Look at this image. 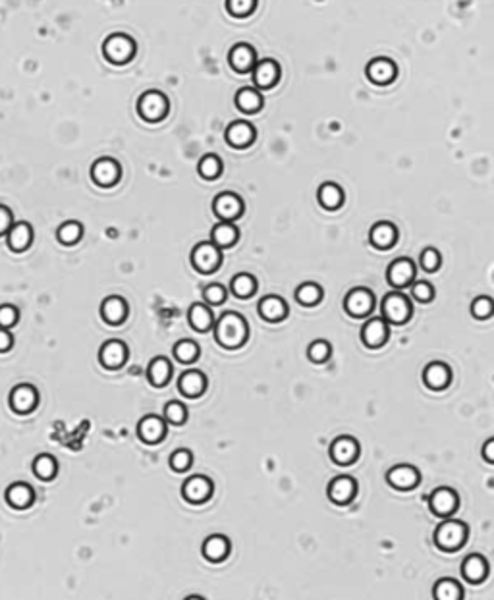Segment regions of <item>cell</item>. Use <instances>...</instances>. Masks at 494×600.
<instances>
[{
  "label": "cell",
  "instance_id": "cell-15",
  "mask_svg": "<svg viewBox=\"0 0 494 600\" xmlns=\"http://www.w3.org/2000/svg\"><path fill=\"white\" fill-rule=\"evenodd\" d=\"M359 458V442L354 436H338L330 444V460L336 465H352Z\"/></svg>",
  "mask_w": 494,
  "mask_h": 600
},
{
  "label": "cell",
  "instance_id": "cell-17",
  "mask_svg": "<svg viewBox=\"0 0 494 600\" xmlns=\"http://www.w3.org/2000/svg\"><path fill=\"white\" fill-rule=\"evenodd\" d=\"M386 278L392 288H406L415 280V262L409 257H398L390 262Z\"/></svg>",
  "mask_w": 494,
  "mask_h": 600
},
{
  "label": "cell",
  "instance_id": "cell-38",
  "mask_svg": "<svg viewBox=\"0 0 494 600\" xmlns=\"http://www.w3.org/2000/svg\"><path fill=\"white\" fill-rule=\"evenodd\" d=\"M322 296H324V292L317 282H304L295 290V301L304 307H313V305L321 303Z\"/></svg>",
  "mask_w": 494,
  "mask_h": 600
},
{
  "label": "cell",
  "instance_id": "cell-3",
  "mask_svg": "<svg viewBox=\"0 0 494 600\" xmlns=\"http://www.w3.org/2000/svg\"><path fill=\"white\" fill-rule=\"evenodd\" d=\"M382 319L388 324H406L413 315V305L402 292H388L381 301Z\"/></svg>",
  "mask_w": 494,
  "mask_h": 600
},
{
  "label": "cell",
  "instance_id": "cell-21",
  "mask_svg": "<svg viewBox=\"0 0 494 600\" xmlns=\"http://www.w3.org/2000/svg\"><path fill=\"white\" fill-rule=\"evenodd\" d=\"M178 390L182 392L186 398H199L201 394L207 390V376L201 373L199 369L183 371L178 378Z\"/></svg>",
  "mask_w": 494,
  "mask_h": 600
},
{
  "label": "cell",
  "instance_id": "cell-26",
  "mask_svg": "<svg viewBox=\"0 0 494 600\" xmlns=\"http://www.w3.org/2000/svg\"><path fill=\"white\" fill-rule=\"evenodd\" d=\"M101 317L106 324H122L128 317V301L120 296L104 297L101 303Z\"/></svg>",
  "mask_w": 494,
  "mask_h": 600
},
{
  "label": "cell",
  "instance_id": "cell-45",
  "mask_svg": "<svg viewBox=\"0 0 494 600\" xmlns=\"http://www.w3.org/2000/svg\"><path fill=\"white\" fill-rule=\"evenodd\" d=\"M332 356V346H330L327 340H315L309 344L307 348V357L311 359L313 363H327Z\"/></svg>",
  "mask_w": 494,
  "mask_h": 600
},
{
  "label": "cell",
  "instance_id": "cell-54",
  "mask_svg": "<svg viewBox=\"0 0 494 600\" xmlns=\"http://www.w3.org/2000/svg\"><path fill=\"white\" fill-rule=\"evenodd\" d=\"M14 224V217L12 210L4 205H0V235H4L10 230V226Z\"/></svg>",
  "mask_w": 494,
  "mask_h": 600
},
{
  "label": "cell",
  "instance_id": "cell-51",
  "mask_svg": "<svg viewBox=\"0 0 494 600\" xmlns=\"http://www.w3.org/2000/svg\"><path fill=\"white\" fill-rule=\"evenodd\" d=\"M168 463H170V467H172L176 473H183V471H188L191 467L193 453H191L190 450H186V448H180V450H176V452L170 456Z\"/></svg>",
  "mask_w": 494,
  "mask_h": 600
},
{
  "label": "cell",
  "instance_id": "cell-37",
  "mask_svg": "<svg viewBox=\"0 0 494 600\" xmlns=\"http://www.w3.org/2000/svg\"><path fill=\"white\" fill-rule=\"evenodd\" d=\"M236 106L245 114H255L259 112L261 106H263V95H261L257 89L252 88H243L236 93Z\"/></svg>",
  "mask_w": 494,
  "mask_h": 600
},
{
  "label": "cell",
  "instance_id": "cell-55",
  "mask_svg": "<svg viewBox=\"0 0 494 600\" xmlns=\"http://www.w3.org/2000/svg\"><path fill=\"white\" fill-rule=\"evenodd\" d=\"M14 346V336L8 328H0V353L8 351Z\"/></svg>",
  "mask_w": 494,
  "mask_h": 600
},
{
  "label": "cell",
  "instance_id": "cell-8",
  "mask_svg": "<svg viewBox=\"0 0 494 600\" xmlns=\"http://www.w3.org/2000/svg\"><path fill=\"white\" fill-rule=\"evenodd\" d=\"M8 403L17 415H29L39 406V392L31 384H17L10 392Z\"/></svg>",
  "mask_w": 494,
  "mask_h": 600
},
{
  "label": "cell",
  "instance_id": "cell-14",
  "mask_svg": "<svg viewBox=\"0 0 494 600\" xmlns=\"http://www.w3.org/2000/svg\"><path fill=\"white\" fill-rule=\"evenodd\" d=\"M213 210L220 220L234 222L243 215V201L240 195L232 192H224L215 197L213 201Z\"/></svg>",
  "mask_w": 494,
  "mask_h": 600
},
{
  "label": "cell",
  "instance_id": "cell-24",
  "mask_svg": "<svg viewBox=\"0 0 494 600\" xmlns=\"http://www.w3.org/2000/svg\"><path fill=\"white\" fill-rule=\"evenodd\" d=\"M252 70L253 83L259 89L274 88L278 83V79H280V66H278L274 60H270V58L255 62V66H253Z\"/></svg>",
  "mask_w": 494,
  "mask_h": 600
},
{
  "label": "cell",
  "instance_id": "cell-39",
  "mask_svg": "<svg viewBox=\"0 0 494 600\" xmlns=\"http://www.w3.org/2000/svg\"><path fill=\"white\" fill-rule=\"evenodd\" d=\"M230 290L238 299H247L252 297L255 292H257V280L253 274H247V272H240L236 274L232 282H230Z\"/></svg>",
  "mask_w": 494,
  "mask_h": 600
},
{
  "label": "cell",
  "instance_id": "cell-46",
  "mask_svg": "<svg viewBox=\"0 0 494 600\" xmlns=\"http://www.w3.org/2000/svg\"><path fill=\"white\" fill-rule=\"evenodd\" d=\"M222 172V162L217 155H205L199 160V174L205 180H215Z\"/></svg>",
  "mask_w": 494,
  "mask_h": 600
},
{
  "label": "cell",
  "instance_id": "cell-11",
  "mask_svg": "<svg viewBox=\"0 0 494 600\" xmlns=\"http://www.w3.org/2000/svg\"><path fill=\"white\" fill-rule=\"evenodd\" d=\"M327 496L332 504L336 506H347L356 500L357 496V481L349 475H340L334 477L329 483L327 488Z\"/></svg>",
  "mask_w": 494,
  "mask_h": 600
},
{
  "label": "cell",
  "instance_id": "cell-18",
  "mask_svg": "<svg viewBox=\"0 0 494 600\" xmlns=\"http://www.w3.org/2000/svg\"><path fill=\"white\" fill-rule=\"evenodd\" d=\"M386 481L392 488L396 490H411L419 485L421 475L413 465L409 463H402V465H394L388 473H386Z\"/></svg>",
  "mask_w": 494,
  "mask_h": 600
},
{
  "label": "cell",
  "instance_id": "cell-31",
  "mask_svg": "<svg viewBox=\"0 0 494 600\" xmlns=\"http://www.w3.org/2000/svg\"><path fill=\"white\" fill-rule=\"evenodd\" d=\"M174 367L170 363V359L165 356H158L155 359H151V363L147 367V381L155 388H163L168 384V381L172 378Z\"/></svg>",
  "mask_w": 494,
  "mask_h": 600
},
{
  "label": "cell",
  "instance_id": "cell-6",
  "mask_svg": "<svg viewBox=\"0 0 494 600\" xmlns=\"http://www.w3.org/2000/svg\"><path fill=\"white\" fill-rule=\"evenodd\" d=\"M168 99L160 91H147L138 101V112L145 122H160L168 114Z\"/></svg>",
  "mask_w": 494,
  "mask_h": 600
},
{
  "label": "cell",
  "instance_id": "cell-53",
  "mask_svg": "<svg viewBox=\"0 0 494 600\" xmlns=\"http://www.w3.org/2000/svg\"><path fill=\"white\" fill-rule=\"evenodd\" d=\"M19 321V311L17 307L10 303L0 305V328H14Z\"/></svg>",
  "mask_w": 494,
  "mask_h": 600
},
{
  "label": "cell",
  "instance_id": "cell-9",
  "mask_svg": "<svg viewBox=\"0 0 494 600\" xmlns=\"http://www.w3.org/2000/svg\"><path fill=\"white\" fill-rule=\"evenodd\" d=\"M429 506H431V512L438 517H450L454 513L458 512V506H460V496L454 488L448 487H438L434 488L431 496H429Z\"/></svg>",
  "mask_w": 494,
  "mask_h": 600
},
{
  "label": "cell",
  "instance_id": "cell-44",
  "mask_svg": "<svg viewBox=\"0 0 494 600\" xmlns=\"http://www.w3.org/2000/svg\"><path fill=\"white\" fill-rule=\"evenodd\" d=\"M165 421L176 426L183 425L188 421V408L183 406L182 401H168L165 406Z\"/></svg>",
  "mask_w": 494,
  "mask_h": 600
},
{
  "label": "cell",
  "instance_id": "cell-10",
  "mask_svg": "<svg viewBox=\"0 0 494 600\" xmlns=\"http://www.w3.org/2000/svg\"><path fill=\"white\" fill-rule=\"evenodd\" d=\"M215 492L213 481L205 475H193L186 478L182 485V496L190 504H205Z\"/></svg>",
  "mask_w": 494,
  "mask_h": 600
},
{
  "label": "cell",
  "instance_id": "cell-4",
  "mask_svg": "<svg viewBox=\"0 0 494 600\" xmlns=\"http://www.w3.org/2000/svg\"><path fill=\"white\" fill-rule=\"evenodd\" d=\"M103 54L110 64H116V66L128 64L135 54V41L130 35L114 33L103 43Z\"/></svg>",
  "mask_w": 494,
  "mask_h": 600
},
{
  "label": "cell",
  "instance_id": "cell-23",
  "mask_svg": "<svg viewBox=\"0 0 494 600\" xmlns=\"http://www.w3.org/2000/svg\"><path fill=\"white\" fill-rule=\"evenodd\" d=\"M230 550H232V542H230V539L226 535H208L205 542H203V547H201V552H203L205 560L215 562V564L224 562L228 554H230Z\"/></svg>",
  "mask_w": 494,
  "mask_h": 600
},
{
  "label": "cell",
  "instance_id": "cell-19",
  "mask_svg": "<svg viewBox=\"0 0 494 600\" xmlns=\"http://www.w3.org/2000/svg\"><path fill=\"white\" fill-rule=\"evenodd\" d=\"M138 436L145 444H158L166 438V421L158 415H145L138 423Z\"/></svg>",
  "mask_w": 494,
  "mask_h": 600
},
{
  "label": "cell",
  "instance_id": "cell-40",
  "mask_svg": "<svg viewBox=\"0 0 494 600\" xmlns=\"http://www.w3.org/2000/svg\"><path fill=\"white\" fill-rule=\"evenodd\" d=\"M58 473V461L51 453H41L33 460V475L41 481H52Z\"/></svg>",
  "mask_w": 494,
  "mask_h": 600
},
{
  "label": "cell",
  "instance_id": "cell-13",
  "mask_svg": "<svg viewBox=\"0 0 494 600\" xmlns=\"http://www.w3.org/2000/svg\"><path fill=\"white\" fill-rule=\"evenodd\" d=\"M388 336H390V328H388V322L382 317L369 319L361 328V342L369 349L382 348L388 342Z\"/></svg>",
  "mask_w": 494,
  "mask_h": 600
},
{
  "label": "cell",
  "instance_id": "cell-36",
  "mask_svg": "<svg viewBox=\"0 0 494 600\" xmlns=\"http://www.w3.org/2000/svg\"><path fill=\"white\" fill-rule=\"evenodd\" d=\"M211 238H213V244L220 247V249H222V247H232V245H236V242L240 240V230L234 226V222L220 220L217 226L213 228Z\"/></svg>",
  "mask_w": 494,
  "mask_h": 600
},
{
  "label": "cell",
  "instance_id": "cell-25",
  "mask_svg": "<svg viewBox=\"0 0 494 600\" xmlns=\"http://www.w3.org/2000/svg\"><path fill=\"white\" fill-rule=\"evenodd\" d=\"M452 381V369L443 361H433L423 371V383L431 390H444Z\"/></svg>",
  "mask_w": 494,
  "mask_h": 600
},
{
  "label": "cell",
  "instance_id": "cell-28",
  "mask_svg": "<svg viewBox=\"0 0 494 600\" xmlns=\"http://www.w3.org/2000/svg\"><path fill=\"white\" fill-rule=\"evenodd\" d=\"M226 141L228 145H232L236 149H245L255 141V128L249 122H232L226 128Z\"/></svg>",
  "mask_w": 494,
  "mask_h": 600
},
{
  "label": "cell",
  "instance_id": "cell-52",
  "mask_svg": "<svg viewBox=\"0 0 494 600\" xmlns=\"http://www.w3.org/2000/svg\"><path fill=\"white\" fill-rule=\"evenodd\" d=\"M203 297L208 305H222L228 297V292L222 284H208L203 290Z\"/></svg>",
  "mask_w": 494,
  "mask_h": 600
},
{
  "label": "cell",
  "instance_id": "cell-20",
  "mask_svg": "<svg viewBox=\"0 0 494 600\" xmlns=\"http://www.w3.org/2000/svg\"><path fill=\"white\" fill-rule=\"evenodd\" d=\"M365 74L367 78L371 79L377 85H388L396 79V74H398V68L396 64L388 58H374L367 64L365 68Z\"/></svg>",
  "mask_w": 494,
  "mask_h": 600
},
{
  "label": "cell",
  "instance_id": "cell-56",
  "mask_svg": "<svg viewBox=\"0 0 494 600\" xmlns=\"http://www.w3.org/2000/svg\"><path fill=\"white\" fill-rule=\"evenodd\" d=\"M483 458H485L486 463H493L494 461V438H488L483 446Z\"/></svg>",
  "mask_w": 494,
  "mask_h": 600
},
{
  "label": "cell",
  "instance_id": "cell-49",
  "mask_svg": "<svg viewBox=\"0 0 494 600\" xmlns=\"http://www.w3.org/2000/svg\"><path fill=\"white\" fill-rule=\"evenodd\" d=\"M419 262H421V269L425 270V272H436V270L441 269V265H443V257H441L438 249L427 247V249H423V253H421Z\"/></svg>",
  "mask_w": 494,
  "mask_h": 600
},
{
  "label": "cell",
  "instance_id": "cell-33",
  "mask_svg": "<svg viewBox=\"0 0 494 600\" xmlns=\"http://www.w3.org/2000/svg\"><path fill=\"white\" fill-rule=\"evenodd\" d=\"M461 574L468 579L469 583L477 585V583H483L488 575V562H486L485 556L481 554H469L463 564H461Z\"/></svg>",
  "mask_w": 494,
  "mask_h": 600
},
{
  "label": "cell",
  "instance_id": "cell-47",
  "mask_svg": "<svg viewBox=\"0 0 494 600\" xmlns=\"http://www.w3.org/2000/svg\"><path fill=\"white\" fill-rule=\"evenodd\" d=\"M257 6V0H226V10L234 18H247Z\"/></svg>",
  "mask_w": 494,
  "mask_h": 600
},
{
  "label": "cell",
  "instance_id": "cell-5",
  "mask_svg": "<svg viewBox=\"0 0 494 600\" xmlns=\"http://www.w3.org/2000/svg\"><path fill=\"white\" fill-rule=\"evenodd\" d=\"M191 265L201 274H213L222 265V251L213 242H201L191 251Z\"/></svg>",
  "mask_w": 494,
  "mask_h": 600
},
{
  "label": "cell",
  "instance_id": "cell-29",
  "mask_svg": "<svg viewBox=\"0 0 494 600\" xmlns=\"http://www.w3.org/2000/svg\"><path fill=\"white\" fill-rule=\"evenodd\" d=\"M228 62H230V66H232L238 74H247V72H252V68L255 66L257 54H255V49H253L252 44L240 43L236 44L234 49L230 51Z\"/></svg>",
  "mask_w": 494,
  "mask_h": 600
},
{
  "label": "cell",
  "instance_id": "cell-12",
  "mask_svg": "<svg viewBox=\"0 0 494 600\" xmlns=\"http://www.w3.org/2000/svg\"><path fill=\"white\" fill-rule=\"evenodd\" d=\"M128 356H130V349L122 340H106L101 346V349H99V361L108 371H114V369H120V367L126 365Z\"/></svg>",
  "mask_w": 494,
  "mask_h": 600
},
{
  "label": "cell",
  "instance_id": "cell-41",
  "mask_svg": "<svg viewBox=\"0 0 494 600\" xmlns=\"http://www.w3.org/2000/svg\"><path fill=\"white\" fill-rule=\"evenodd\" d=\"M434 599L438 600H460L463 599V589L461 585L456 579L452 577H444V579H438L436 585H434Z\"/></svg>",
  "mask_w": 494,
  "mask_h": 600
},
{
  "label": "cell",
  "instance_id": "cell-22",
  "mask_svg": "<svg viewBox=\"0 0 494 600\" xmlns=\"http://www.w3.org/2000/svg\"><path fill=\"white\" fill-rule=\"evenodd\" d=\"M6 244L14 253L27 251L33 244V228L29 222H16L6 232Z\"/></svg>",
  "mask_w": 494,
  "mask_h": 600
},
{
  "label": "cell",
  "instance_id": "cell-27",
  "mask_svg": "<svg viewBox=\"0 0 494 600\" xmlns=\"http://www.w3.org/2000/svg\"><path fill=\"white\" fill-rule=\"evenodd\" d=\"M259 315L269 322H280L284 321L290 313L286 299L280 296H265L259 301Z\"/></svg>",
  "mask_w": 494,
  "mask_h": 600
},
{
  "label": "cell",
  "instance_id": "cell-42",
  "mask_svg": "<svg viewBox=\"0 0 494 600\" xmlns=\"http://www.w3.org/2000/svg\"><path fill=\"white\" fill-rule=\"evenodd\" d=\"M176 361H180L183 365H190V363H195L201 356V348L197 342L193 340H180L172 349Z\"/></svg>",
  "mask_w": 494,
  "mask_h": 600
},
{
  "label": "cell",
  "instance_id": "cell-50",
  "mask_svg": "<svg viewBox=\"0 0 494 600\" xmlns=\"http://www.w3.org/2000/svg\"><path fill=\"white\" fill-rule=\"evenodd\" d=\"M409 286H411V296H413V299H417V301H421V303H429V301H433L434 299V288L431 282H427V280H417V282H411Z\"/></svg>",
  "mask_w": 494,
  "mask_h": 600
},
{
  "label": "cell",
  "instance_id": "cell-34",
  "mask_svg": "<svg viewBox=\"0 0 494 600\" xmlns=\"http://www.w3.org/2000/svg\"><path fill=\"white\" fill-rule=\"evenodd\" d=\"M188 321L195 332H208L215 324V315L208 309V305L197 301V303H191L188 311Z\"/></svg>",
  "mask_w": 494,
  "mask_h": 600
},
{
  "label": "cell",
  "instance_id": "cell-30",
  "mask_svg": "<svg viewBox=\"0 0 494 600\" xmlns=\"http://www.w3.org/2000/svg\"><path fill=\"white\" fill-rule=\"evenodd\" d=\"M6 502L14 510H27L35 502V490L27 483H12L6 488Z\"/></svg>",
  "mask_w": 494,
  "mask_h": 600
},
{
  "label": "cell",
  "instance_id": "cell-2",
  "mask_svg": "<svg viewBox=\"0 0 494 600\" xmlns=\"http://www.w3.org/2000/svg\"><path fill=\"white\" fill-rule=\"evenodd\" d=\"M469 529L463 522H456V519H448L443 522L436 531H434V544L438 550L443 552H456L460 550L466 542H468Z\"/></svg>",
  "mask_w": 494,
  "mask_h": 600
},
{
  "label": "cell",
  "instance_id": "cell-1",
  "mask_svg": "<svg viewBox=\"0 0 494 600\" xmlns=\"http://www.w3.org/2000/svg\"><path fill=\"white\" fill-rule=\"evenodd\" d=\"M215 340L218 346L224 349H240L249 338V326L247 321L240 313L228 311L215 324Z\"/></svg>",
  "mask_w": 494,
  "mask_h": 600
},
{
  "label": "cell",
  "instance_id": "cell-35",
  "mask_svg": "<svg viewBox=\"0 0 494 600\" xmlns=\"http://www.w3.org/2000/svg\"><path fill=\"white\" fill-rule=\"evenodd\" d=\"M317 199L321 203L322 209L336 210L340 209L342 203H344V192H342V188L336 185L334 182H324L321 188H319V192H317Z\"/></svg>",
  "mask_w": 494,
  "mask_h": 600
},
{
  "label": "cell",
  "instance_id": "cell-48",
  "mask_svg": "<svg viewBox=\"0 0 494 600\" xmlns=\"http://www.w3.org/2000/svg\"><path fill=\"white\" fill-rule=\"evenodd\" d=\"M494 313V303L491 297L486 296H479L473 299L471 303V315L477 319V321H485L488 317H493Z\"/></svg>",
  "mask_w": 494,
  "mask_h": 600
},
{
  "label": "cell",
  "instance_id": "cell-43",
  "mask_svg": "<svg viewBox=\"0 0 494 600\" xmlns=\"http://www.w3.org/2000/svg\"><path fill=\"white\" fill-rule=\"evenodd\" d=\"M81 238H83V224L78 220H68L56 230V240L62 245L78 244Z\"/></svg>",
  "mask_w": 494,
  "mask_h": 600
},
{
  "label": "cell",
  "instance_id": "cell-7",
  "mask_svg": "<svg viewBox=\"0 0 494 600\" xmlns=\"http://www.w3.org/2000/svg\"><path fill=\"white\" fill-rule=\"evenodd\" d=\"M344 309L354 319L369 317L374 309V294L369 288H354L344 299Z\"/></svg>",
  "mask_w": 494,
  "mask_h": 600
},
{
  "label": "cell",
  "instance_id": "cell-32",
  "mask_svg": "<svg viewBox=\"0 0 494 600\" xmlns=\"http://www.w3.org/2000/svg\"><path fill=\"white\" fill-rule=\"evenodd\" d=\"M369 240L377 249H392L398 242V228L392 222H377L369 232Z\"/></svg>",
  "mask_w": 494,
  "mask_h": 600
},
{
  "label": "cell",
  "instance_id": "cell-16",
  "mask_svg": "<svg viewBox=\"0 0 494 600\" xmlns=\"http://www.w3.org/2000/svg\"><path fill=\"white\" fill-rule=\"evenodd\" d=\"M122 176V168L118 165V160L114 158L103 157L97 160L95 165L91 166V178L97 185L101 188H113L118 183Z\"/></svg>",
  "mask_w": 494,
  "mask_h": 600
}]
</instances>
